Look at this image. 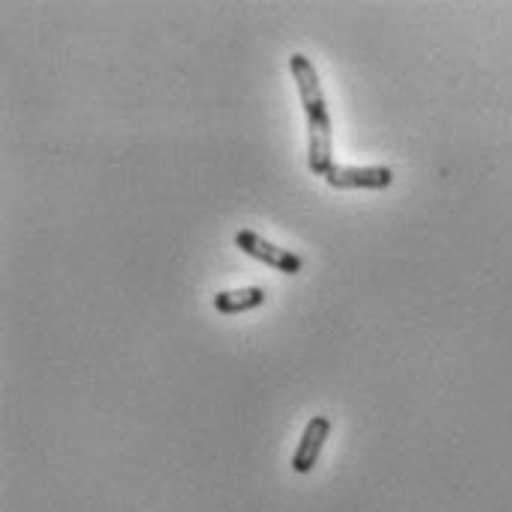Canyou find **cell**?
Segmentation results:
<instances>
[{
  "label": "cell",
  "mask_w": 512,
  "mask_h": 512,
  "mask_svg": "<svg viewBox=\"0 0 512 512\" xmlns=\"http://www.w3.org/2000/svg\"><path fill=\"white\" fill-rule=\"evenodd\" d=\"M289 69H292V78H295V87L301 96V108L307 117V167L313 176L325 179L328 170L334 167V149H331L334 128H331V111H328V102H325V93L319 84V72H316L313 60L304 54H292Z\"/></svg>",
  "instance_id": "cell-1"
},
{
  "label": "cell",
  "mask_w": 512,
  "mask_h": 512,
  "mask_svg": "<svg viewBox=\"0 0 512 512\" xmlns=\"http://www.w3.org/2000/svg\"><path fill=\"white\" fill-rule=\"evenodd\" d=\"M233 242H236V248H239L242 254L254 256V259L271 265V268H277V271H283V274H298V271L304 268V259H301V256L292 254L289 248H277L274 242L262 239L254 230H239Z\"/></svg>",
  "instance_id": "cell-2"
},
{
  "label": "cell",
  "mask_w": 512,
  "mask_h": 512,
  "mask_svg": "<svg viewBox=\"0 0 512 512\" xmlns=\"http://www.w3.org/2000/svg\"><path fill=\"white\" fill-rule=\"evenodd\" d=\"M328 435H331V420L322 417V414L313 417V420L304 426V435H301V441H298V447H295V453H292V471H295V474H310V471L316 468L319 453H322Z\"/></svg>",
  "instance_id": "cell-3"
},
{
  "label": "cell",
  "mask_w": 512,
  "mask_h": 512,
  "mask_svg": "<svg viewBox=\"0 0 512 512\" xmlns=\"http://www.w3.org/2000/svg\"><path fill=\"white\" fill-rule=\"evenodd\" d=\"M331 188H387L393 182L390 167H346L334 164L325 176Z\"/></svg>",
  "instance_id": "cell-4"
},
{
  "label": "cell",
  "mask_w": 512,
  "mask_h": 512,
  "mask_svg": "<svg viewBox=\"0 0 512 512\" xmlns=\"http://www.w3.org/2000/svg\"><path fill=\"white\" fill-rule=\"evenodd\" d=\"M265 304V292L259 286H245V289H227V292H218L215 295V310L224 313V316H233V313H248Z\"/></svg>",
  "instance_id": "cell-5"
}]
</instances>
